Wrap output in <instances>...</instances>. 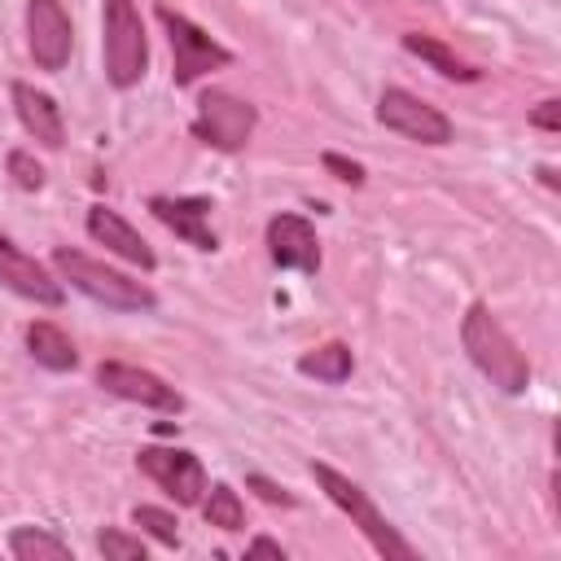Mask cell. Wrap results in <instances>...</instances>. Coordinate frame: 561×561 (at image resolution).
<instances>
[{"mask_svg":"<svg viewBox=\"0 0 561 561\" xmlns=\"http://www.w3.org/2000/svg\"><path fill=\"white\" fill-rule=\"evenodd\" d=\"M9 175H13V180H18V188H26V193L44 188V167H39L26 149H13V153H9Z\"/></svg>","mask_w":561,"mask_h":561,"instance_id":"obj_23","label":"cell"},{"mask_svg":"<svg viewBox=\"0 0 561 561\" xmlns=\"http://www.w3.org/2000/svg\"><path fill=\"white\" fill-rule=\"evenodd\" d=\"M206 522L219 526V530H241L245 526V508H241V495L228 486V482H215L210 486V500H206Z\"/></svg>","mask_w":561,"mask_h":561,"instance_id":"obj_20","label":"cell"},{"mask_svg":"<svg viewBox=\"0 0 561 561\" xmlns=\"http://www.w3.org/2000/svg\"><path fill=\"white\" fill-rule=\"evenodd\" d=\"M26 351H31V359L35 364H44V368H53V373H66V368H75V346H70V337L57 329V324H48V320H35L31 329H26Z\"/></svg>","mask_w":561,"mask_h":561,"instance_id":"obj_16","label":"cell"},{"mask_svg":"<svg viewBox=\"0 0 561 561\" xmlns=\"http://www.w3.org/2000/svg\"><path fill=\"white\" fill-rule=\"evenodd\" d=\"M158 22L167 26V39H171V61H175V83L180 88H188V83H197L202 75H210V70H219V66H228L232 61V53L224 48V44H215L197 22H188L184 13H175L171 4H158Z\"/></svg>","mask_w":561,"mask_h":561,"instance_id":"obj_6","label":"cell"},{"mask_svg":"<svg viewBox=\"0 0 561 561\" xmlns=\"http://www.w3.org/2000/svg\"><path fill=\"white\" fill-rule=\"evenodd\" d=\"M245 557H276V561H285V548H280L276 539H254V543L245 548Z\"/></svg>","mask_w":561,"mask_h":561,"instance_id":"obj_27","label":"cell"},{"mask_svg":"<svg viewBox=\"0 0 561 561\" xmlns=\"http://www.w3.org/2000/svg\"><path fill=\"white\" fill-rule=\"evenodd\" d=\"M557 114H561V101H539V110L530 114V123H535V127H543V131H557V127H561V118H557Z\"/></svg>","mask_w":561,"mask_h":561,"instance_id":"obj_25","label":"cell"},{"mask_svg":"<svg viewBox=\"0 0 561 561\" xmlns=\"http://www.w3.org/2000/svg\"><path fill=\"white\" fill-rule=\"evenodd\" d=\"M0 285H9L13 294H22V298H31L39 307H61L66 302L61 285L44 272V263H35L31 254H22L9 237H0Z\"/></svg>","mask_w":561,"mask_h":561,"instance_id":"obj_12","label":"cell"},{"mask_svg":"<svg viewBox=\"0 0 561 561\" xmlns=\"http://www.w3.org/2000/svg\"><path fill=\"white\" fill-rule=\"evenodd\" d=\"M351 368H355V359H351V346L346 342H324V346H316V351H307L298 359V373L302 377H316V381H329V386L346 381Z\"/></svg>","mask_w":561,"mask_h":561,"instance_id":"obj_17","label":"cell"},{"mask_svg":"<svg viewBox=\"0 0 561 561\" xmlns=\"http://www.w3.org/2000/svg\"><path fill=\"white\" fill-rule=\"evenodd\" d=\"M250 486H259V495L272 500V504H294V495H289L285 486H276V482H267V478H259V473L250 478Z\"/></svg>","mask_w":561,"mask_h":561,"instance_id":"obj_26","label":"cell"},{"mask_svg":"<svg viewBox=\"0 0 561 561\" xmlns=\"http://www.w3.org/2000/svg\"><path fill=\"white\" fill-rule=\"evenodd\" d=\"M96 548H101L105 561H136V557L145 561V543L136 535H123V530H110V526L96 535Z\"/></svg>","mask_w":561,"mask_h":561,"instance_id":"obj_22","label":"cell"},{"mask_svg":"<svg viewBox=\"0 0 561 561\" xmlns=\"http://www.w3.org/2000/svg\"><path fill=\"white\" fill-rule=\"evenodd\" d=\"M403 48L412 53V57H421V61H430L443 79H460V83H469V79H478V70L469 66V61H460L447 44H438V39H430V35H403Z\"/></svg>","mask_w":561,"mask_h":561,"instance_id":"obj_18","label":"cell"},{"mask_svg":"<svg viewBox=\"0 0 561 561\" xmlns=\"http://www.w3.org/2000/svg\"><path fill=\"white\" fill-rule=\"evenodd\" d=\"M13 110L22 118V127L44 145V149H61L66 145V123H61V110L48 92L31 88V83H13Z\"/></svg>","mask_w":561,"mask_h":561,"instance_id":"obj_15","label":"cell"},{"mask_svg":"<svg viewBox=\"0 0 561 561\" xmlns=\"http://www.w3.org/2000/svg\"><path fill=\"white\" fill-rule=\"evenodd\" d=\"M131 522H136V526H145V530H149L158 543H167V548H175V543H180V522H175L167 508L136 504V508H131Z\"/></svg>","mask_w":561,"mask_h":561,"instance_id":"obj_21","label":"cell"},{"mask_svg":"<svg viewBox=\"0 0 561 561\" xmlns=\"http://www.w3.org/2000/svg\"><path fill=\"white\" fill-rule=\"evenodd\" d=\"M26 44H31L35 66L48 75H57L70 61L75 31H70L61 0H26Z\"/></svg>","mask_w":561,"mask_h":561,"instance_id":"obj_8","label":"cell"},{"mask_svg":"<svg viewBox=\"0 0 561 561\" xmlns=\"http://www.w3.org/2000/svg\"><path fill=\"white\" fill-rule=\"evenodd\" d=\"M267 254H272V263H280V267H294V272L316 276V272H320V241H316L311 219H302V215H294V210L272 215V219H267Z\"/></svg>","mask_w":561,"mask_h":561,"instance_id":"obj_11","label":"cell"},{"mask_svg":"<svg viewBox=\"0 0 561 561\" xmlns=\"http://www.w3.org/2000/svg\"><path fill=\"white\" fill-rule=\"evenodd\" d=\"M254 123H259L254 105H250V101H241V96H232V92L210 88V92H202V96H197L193 136H197L202 145L219 149V153H237V149H245V145H250V136H254Z\"/></svg>","mask_w":561,"mask_h":561,"instance_id":"obj_5","label":"cell"},{"mask_svg":"<svg viewBox=\"0 0 561 561\" xmlns=\"http://www.w3.org/2000/svg\"><path fill=\"white\" fill-rule=\"evenodd\" d=\"M377 118L390 131H399L408 140H421V145H447L451 140V118L438 105H430L416 92H408V88H386L377 96Z\"/></svg>","mask_w":561,"mask_h":561,"instance_id":"obj_7","label":"cell"},{"mask_svg":"<svg viewBox=\"0 0 561 561\" xmlns=\"http://www.w3.org/2000/svg\"><path fill=\"white\" fill-rule=\"evenodd\" d=\"M88 232H92V241H101L105 250H114L118 259H127V263H136L140 272H153V250H149V241L118 215V210H110V206H92L88 210Z\"/></svg>","mask_w":561,"mask_h":561,"instance_id":"obj_14","label":"cell"},{"mask_svg":"<svg viewBox=\"0 0 561 561\" xmlns=\"http://www.w3.org/2000/svg\"><path fill=\"white\" fill-rule=\"evenodd\" d=\"M9 552L18 561H66L70 557V543L48 535V530H35V526H13L9 530Z\"/></svg>","mask_w":561,"mask_h":561,"instance_id":"obj_19","label":"cell"},{"mask_svg":"<svg viewBox=\"0 0 561 561\" xmlns=\"http://www.w3.org/2000/svg\"><path fill=\"white\" fill-rule=\"evenodd\" d=\"M96 386L127 399V403H140V408H153V412H180L184 399L175 386H167L158 373L149 368H136V364H118V359H105L96 368Z\"/></svg>","mask_w":561,"mask_h":561,"instance_id":"obj_10","label":"cell"},{"mask_svg":"<svg viewBox=\"0 0 561 561\" xmlns=\"http://www.w3.org/2000/svg\"><path fill=\"white\" fill-rule=\"evenodd\" d=\"M53 267H57L61 280H70L79 294H88L92 302H101L110 311H153L158 307L149 285H140V280H131V276H123V272H114V267H105L96 259H88L83 250H66V245L53 250Z\"/></svg>","mask_w":561,"mask_h":561,"instance_id":"obj_3","label":"cell"},{"mask_svg":"<svg viewBox=\"0 0 561 561\" xmlns=\"http://www.w3.org/2000/svg\"><path fill=\"white\" fill-rule=\"evenodd\" d=\"M324 171H333V175L346 180V184H364V167L351 162V158H342V153H324Z\"/></svg>","mask_w":561,"mask_h":561,"instance_id":"obj_24","label":"cell"},{"mask_svg":"<svg viewBox=\"0 0 561 561\" xmlns=\"http://www.w3.org/2000/svg\"><path fill=\"white\" fill-rule=\"evenodd\" d=\"M311 478H316V486L351 517V526H359V535L373 543V552H381L386 561H412V557H416V548L381 517V508L368 500V491H364L359 482H351L346 473H337V469L324 465V460H311Z\"/></svg>","mask_w":561,"mask_h":561,"instance_id":"obj_2","label":"cell"},{"mask_svg":"<svg viewBox=\"0 0 561 561\" xmlns=\"http://www.w3.org/2000/svg\"><path fill=\"white\" fill-rule=\"evenodd\" d=\"M136 465L175 500V504H197L206 491V469L193 451L184 447H140Z\"/></svg>","mask_w":561,"mask_h":561,"instance_id":"obj_9","label":"cell"},{"mask_svg":"<svg viewBox=\"0 0 561 561\" xmlns=\"http://www.w3.org/2000/svg\"><path fill=\"white\" fill-rule=\"evenodd\" d=\"M460 342L473 359V368L500 386L504 394H522L530 386V359L517 351V342L508 337V329L491 316L486 302H469L465 320H460Z\"/></svg>","mask_w":561,"mask_h":561,"instance_id":"obj_1","label":"cell"},{"mask_svg":"<svg viewBox=\"0 0 561 561\" xmlns=\"http://www.w3.org/2000/svg\"><path fill=\"white\" fill-rule=\"evenodd\" d=\"M101 48H105V79L114 88H136L149 66V44H145V22L136 13V0H105L101 13Z\"/></svg>","mask_w":561,"mask_h":561,"instance_id":"obj_4","label":"cell"},{"mask_svg":"<svg viewBox=\"0 0 561 561\" xmlns=\"http://www.w3.org/2000/svg\"><path fill=\"white\" fill-rule=\"evenodd\" d=\"M149 210L175 232L184 237L193 250H219V237L210 228V197H149Z\"/></svg>","mask_w":561,"mask_h":561,"instance_id":"obj_13","label":"cell"}]
</instances>
